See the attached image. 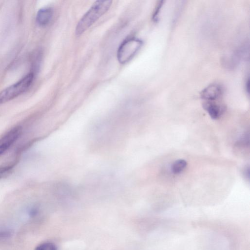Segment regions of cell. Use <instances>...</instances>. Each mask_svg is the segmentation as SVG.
Masks as SVG:
<instances>
[{
  "label": "cell",
  "instance_id": "1",
  "mask_svg": "<svg viewBox=\"0 0 250 250\" xmlns=\"http://www.w3.org/2000/svg\"><path fill=\"white\" fill-rule=\"evenodd\" d=\"M111 0H97L79 21L75 29L77 36L81 35L109 9Z\"/></svg>",
  "mask_w": 250,
  "mask_h": 250
},
{
  "label": "cell",
  "instance_id": "2",
  "mask_svg": "<svg viewBox=\"0 0 250 250\" xmlns=\"http://www.w3.org/2000/svg\"><path fill=\"white\" fill-rule=\"evenodd\" d=\"M34 73H30L20 81L0 92V105L22 94L30 86L34 79Z\"/></svg>",
  "mask_w": 250,
  "mask_h": 250
},
{
  "label": "cell",
  "instance_id": "3",
  "mask_svg": "<svg viewBox=\"0 0 250 250\" xmlns=\"http://www.w3.org/2000/svg\"><path fill=\"white\" fill-rule=\"evenodd\" d=\"M143 41L137 38L131 37L125 40L119 46L117 51V59L120 63L129 62L140 49Z\"/></svg>",
  "mask_w": 250,
  "mask_h": 250
},
{
  "label": "cell",
  "instance_id": "4",
  "mask_svg": "<svg viewBox=\"0 0 250 250\" xmlns=\"http://www.w3.org/2000/svg\"><path fill=\"white\" fill-rule=\"evenodd\" d=\"M22 127L17 126L0 139V155L5 152L20 136L22 132Z\"/></svg>",
  "mask_w": 250,
  "mask_h": 250
},
{
  "label": "cell",
  "instance_id": "5",
  "mask_svg": "<svg viewBox=\"0 0 250 250\" xmlns=\"http://www.w3.org/2000/svg\"><path fill=\"white\" fill-rule=\"evenodd\" d=\"M223 93L221 86L218 84H210L205 88L201 92L202 99L205 101H214L220 98Z\"/></svg>",
  "mask_w": 250,
  "mask_h": 250
},
{
  "label": "cell",
  "instance_id": "6",
  "mask_svg": "<svg viewBox=\"0 0 250 250\" xmlns=\"http://www.w3.org/2000/svg\"><path fill=\"white\" fill-rule=\"evenodd\" d=\"M203 107L212 119L218 118L225 110L222 104L214 101H205L203 104Z\"/></svg>",
  "mask_w": 250,
  "mask_h": 250
},
{
  "label": "cell",
  "instance_id": "7",
  "mask_svg": "<svg viewBox=\"0 0 250 250\" xmlns=\"http://www.w3.org/2000/svg\"><path fill=\"white\" fill-rule=\"evenodd\" d=\"M52 16L53 10L51 8H42L38 11L37 14L36 21L40 26H46L50 21Z\"/></svg>",
  "mask_w": 250,
  "mask_h": 250
},
{
  "label": "cell",
  "instance_id": "8",
  "mask_svg": "<svg viewBox=\"0 0 250 250\" xmlns=\"http://www.w3.org/2000/svg\"><path fill=\"white\" fill-rule=\"evenodd\" d=\"M187 163L184 159L175 161L171 166V171L174 174L181 173L187 167Z\"/></svg>",
  "mask_w": 250,
  "mask_h": 250
},
{
  "label": "cell",
  "instance_id": "9",
  "mask_svg": "<svg viewBox=\"0 0 250 250\" xmlns=\"http://www.w3.org/2000/svg\"><path fill=\"white\" fill-rule=\"evenodd\" d=\"M34 250H57V247L55 244L48 242L39 245Z\"/></svg>",
  "mask_w": 250,
  "mask_h": 250
},
{
  "label": "cell",
  "instance_id": "10",
  "mask_svg": "<svg viewBox=\"0 0 250 250\" xmlns=\"http://www.w3.org/2000/svg\"><path fill=\"white\" fill-rule=\"evenodd\" d=\"M163 1H159L157 6L155 8L154 13L152 16V20L155 22H157L159 19V15L160 14V12L162 6H163Z\"/></svg>",
  "mask_w": 250,
  "mask_h": 250
},
{
  "label": "cell",
  "instance_id": "11",
  "mask_svg": "<svg viewBox=\"0 0 250 250\" xmlns=\"http://www.w3.org/2000/svg\"><path fill=\"white\" fill-rule=\"evenodd\" d=\"M14 165L0 167V178H1L7 174L12 169Z\"/></svg>",
  "mask_w": 250,
  "mask_h": 250
},
{
  "label": "cell",
  "instance_id": "12",
  "mask_svg": "<svg viewBox=\"0 0 250 250\" xmlns=\"http://www.w3.org/2000/svg\"><path fill=\"white\" fill-rule=\"evenodd\" d=\"M11 235L10 231L8 230H0V239H5L9 238Z\"/></svg>",
  "mask_w": 250,
  "mask_h": 250
},
{
  "label": "cell",
  "instance_id": "13",
  "mask_svg": "<svg viewBox=\"0 0 250 250\" xmlns=\"http://www.w3.org/2000/svg\"><path fill=\"white\" fill-rule=\"evenodd\" d=\"M38 213V210L36 208H32L29 212L31 216H35Z\"/></svg>",
  "mask_w": 250,
  "mask_h": 250
},
{
  "label": "cell",
  "instance_id": "14",
  "mask_svg": "<svg viewBox=\"0 0 250 250\" xmlns=\"http://www.w3.org/2000/svg\"><path fill=\"white\" fill-rule=\"evenodd\" d=\"M245 89L247 91V93H249V77L247 78V80L245 83Z\"/></svg>",
  "mask_w": 250,
  "mask_h": 250
}]
</instances>
